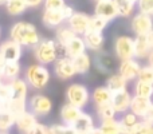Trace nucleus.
Here are the masks:
<instances>
[{
    "instance_id": "38",
    "label": "nucleus",
    "mask_w": 153,
    "mask_h": 134,
    "mask_svg": "<svg viewBox=\"0 0 153 134\" xmlns=\"http://www.w3.org/2000/svg\"><path fill=\"white\" fill-rule=\"evenodd\" d=\"M50 134H79L71 125H53L50 126Z\"/></svg>"
},
{
    "instance_id": "1",
    "label": "nucleus",
    "mask_w": 153,
    "mask_h": 134,
    "mask_svg": "<svg viewBox=\"0 0 153 134\" xmlns=\"http://www.w3.org/2000/svg\"><path fill=\"white\" fill-rule=\"evenodd\" d=\"M10 38L18 42L22 47L35 48L42 40L36 27L28 21H16L10 30Z\"/></svg>"
},
{
    "instance_id": "31",
    "label": "nucleus",
    "mask_w": 153,
    "mask_h": 134,
    "mask_svg": "<svg viewBox=\"0 0 153 134\" xmlns=\"http://www.w3.org/2000/svg\"><path fill=\"white\" fill-rule=\"evenodd\" d=\"M73 62H74L76 74H87L91 68V58L87 53H83L82 55L74 58Z\"/></svg>"
},
{
    "instance_id": "55",
    "label": "nucleus",
    "mask_w": 153,
    "mask_h": 134,
    "mask_svg": "<svg viewBox=\"0 0 153 134\" xmlns=\"http://www.w3.org/2000/svg\"><path fill=\"white\" fill-rule=\"evenodd\" d=\"M0 134H8V132H0Z\"/></svg>"
},
{
    "instance_id": "41",
    "label": "nucleus",
    "mask_w": 153,
    "mask_h": 134,
    "mask_svg": "<svg viewBox=\"0 0 153 134\" xmlns=\"http://www.w3.org/2000/svg\"><path fill=\"white\" fill-rule=\"evenodd\" d=\"M12 97H13V91H12V87H11V83L3 81L0 83V99L7 103Z\"/></svg>"
},
{
    "instance_id": "43",
    "label": "nucleus",
    "mask_w": 153,
    "mask_h": 134,
    "mask_svg": "<svg viewBox=\"0 0 153 134\" xmlns=\"http://www.w3.org/2000/svg\"><path fill=\"white\" fill-rule=\"evenodd\" d=\"M45 10H62L66 5V0H45Z\"/></svg>"
},
{
    "instance_id": "46",
    "label": "nucleus",
    "mask_w": 153,
    "mask_h": 134,
    "mask_svg": "<svg viewBox=\"0 0 153 134\" xmlns=\"http://www.w3.org/2000/svg\"><path fill=\"white\" fill-rule=\"evenodd\" d=\"M24 1L27 3V5H28L30 8H36V7H39L40 4H43L45 0H24Z\"/></svg>"
},
{
    "instance_id": "42",
    "label": "nucleus",
    "mask_w": 153,
    "mask_h": 134,
    "mask_svg": "<svg viewBox=\"0 0 153 134\" xmlns=\"http://www.w3.org/2000/svg\"><path fill=\"white\" fill-rule=\"evenodd\" d=\"M137 8H138V12L152 15L153 13V0H138Z\"/></svg>"
},
{
    "instance_id": "37",
    "label": "nucleus",
    "mask_w": 153,
    "mask_h": 134,
    "mask_svg": "<svg viewBox=\"0 0 153 134\" xmlns=\"http://www.w3.org/2000/svg\"><path fill=\"white\" fill-rule=\"evenodd\" d=\"M97 66L103 71H110L113 70V66H114V62H113V58L108 54H102L97 58Z\"/></svg>"
},
{
    "instance_id": "8",
    "label": "nucleus",
    "mask_w": 153,
    "mask_h": 134,
    "mask_svg": "<svg viewBox=\"0 0 153 134\" xmlns=\"http://www.w3.org/2000/svg\"><path fill=\"white\" fill-rule=\"evenodd\" d=\"M130 28L133 34L137 35H148L153 30V18L148 13L138 12L132 18L130 21Z\"/></svg>"
},
{
    "instance_id": "27",
    "label": "nucleus",
    "mask_w": 153,
    "mask_h": 134,
    "mask_svg": "<svg viewBox=\"0 0 153 134\" xmlns=\"http://www.w3.org/2000/svg\"><path fill=\"white\" fill-rule=\"evenodd\" d=\"M126 84H128V81L120 73L111 74V75L108 78V81H106V86L109 87V90H110L111 93L125 90L126 89Z\"/></svg>"
},
{
    "instance_id": "16",
    "label": "nucleus",
    "mask_w": 153,
    "mask_h": 134,
    "mask_svg": "<svg viewBox=\"0 0 153 134\" xmlns=\"http://www.w3.org/2000/svg\"><path fill=\"white\" fill-rule=\"evenodd\" d=\"M82 114V109L76 107V106L71 105V103H65L59 110V117H61L62 124L65 125H74V122L79 118V115Z\"/></svg>"
},
{
    "instance_id": "36",
    "label": "nucleus",
    "mask_w": 153,
    "mask_h": 134,
    "mask_svg": "<svg viewBox=\"0 0 153 134\" xmlns=\"http://www.w3.org/2000/svg\"><path fill=\"white\" fill-rule=\"evenodd\" d=\"M108 20H105V19L100 18V16H91V19H90V26H89V30H91V31H97V32H103V30L108 27Z\"/></svg>"
},
{
    "instance_id": "58",
    "label": "nucleus",
    "mask_w": 153,
    "mask_h": 134,
    "mask_svg": "<svg viewBox=\"0 0 153 134\" xmlns=\"http://www.w3.org/2000/svg\"><path fill=\"white\" fill-rule=\"evenodd\" d=\"M152 16H153V13H152Z\"/></svg>"
},
{
    "instance_id": "53",
    "label": "nucleus",
    "mask_w": 153,
    "mask_h": 134,
    "mask_svg": "<svg viewBox=\"0 0 153 134\" xmlns=\"http://www.w3.org/2000/svg\"><path fill=\"white\" fill-rule=\"evenodd\" d=\"M128 1H130V3H134V4H137V3H138V0H128Z\"/></svg>"
},
{
    "instance_id": "40",
    "label": "nucleus",
    "mask_w": 153,
    "mask_h": 134,
    "mask_svg": "<svg viewBox=\"0 0 153 134\" xmlns=\"http://www.w3.org/2000/svg\"><path fill=\"white\" fill-rule=\"evenodd\" d=\"M137 81L146 82V83L153 84V67H151L149 64H146V66H141V70H140L138 76H137Z\"/></svg>"
},
{
    "instance_id": "49",
    "label": "nucleus",
    "mask_w": 153,
    "mask_h": 134,
    "mask_svg": "<svg viewBox=\"0 0 153 134\" xmlns=\"http://www.w3.org/2000/svg\"><path fill=\"white\" fill-rule=\"evenodd\" d=\"M5 64V59L3 58V55L0 54V75H1V71H3V67H4Z\"/></svg>"
},
{
    "instance_id": "52",
    "label": "nucleus",
    "mask_w": 153,
    "mask_h": 134,
    "mask_svg": "<svg viewBox=\"0 0 153 134\" xmlns=\"http://www.w3.org/2000/svg\"><path fill=\"white\" fill-rule=\"evenodd\" d=\"M5 105H7V103H5L4 101H1V99H0V111H1V110H4V109H5Z\"/></svg>"
},
{
    "instance_id": "10",
    "label": "nucleus",
    "mask_w": 153,
    "mask_h": 134,
    "mask_svg": "<svg viewBox=\"0 0 153 134\" xmlns=\"http://www.w3.org/2000/svg\"><path fill=\"white\" fill-rule=\"evenodd\" d=\"M90 19H91V16L86 15V13L75 12L74 15L66 21V24L74 31V34L79 35V36H83V35L89 31Z\"/></svg>"
},
{
    "instance_id": "30",
    "label": "nucleus",
    "mask_w": 153,
    "mask_h": 134,
    "mask_svg": "<svg viewBox=\"0 0 153 134\" xmlns=\"http://www.w3.org/2000/svg\"><path fill=\"white\" fill-rule=\"evenodd\" d=\"M27 8H28V5L24 0H7L5 1V10H7L8 15L11 16L22 15L26 12Z\"/></svg>"
},
{
    "instance_id": "22",
    "label": "nucleus",
    "mask_w": 153,
    "mask_h": 134,
    "mask_svg": "<svg viewBox=\"0 0 153 134\" xmlns=\"http://www.w3.org/2000/svg\"><path fill=\"white\" fill-rule=\"evenodd\" d=\"M118 121L122 127V134H129L133 130V127L141 121V118L129 110V111H126V113L121 114V118H120Z\"/></svg>"
},
{
    "instance_id": "21",
    "label": "nucleus",
    "mask_w": 153,
    "mask_h": 134,
    "mask_svg": "<svg viewBox=\"0 0 153 134\" xmlns=\"http://www.w3.org/2000/svg\"><path fill=\"white\" fill-rule=\"evenodd\" d=\"M111 97H113V93L109 90L108 86H100L93 91L91 101L95 105V107H97V106H102V105H106V103H110Z\"/></svg>"
},
{
    "instance_id": "56",
    "label": "nucleus",
    "mask_w": 153,
    "mask_h": 134,
    "mask_svg": "<svg viewBox=\"0 0 153 134\" xmlns=\"http://www.w3.org/2000/svg\"><path fill=\"white\" fill-rule=\"evenodd\" d=\"M0 36H1V30H0Z\"/></svg>"
},
{
    "instance_id": "24",
    "label": "nucleus",
    "mask_w": 153,
    "mask_h": 134,
    "mask_svg": "<svg viewBox=\"0 0 153 134\" xmlns=\"http://www.w3.org/2000/svg\"><path fill=\"white\" fill-rule=\"evenodd\" d=\"M20 75V63L19 62H5L1 71V79L5 82H11L19 78Z\"/></svg>"
},
{
    "instance_id": "48",
    "label": "nucleus",
    "mask_w": 153,
    "mask_h": 134,
    "mask_svg": "<svg viewBox=\"0 0 153 134\" xmlns=\"http://www.w3.org/2000/svg\"><path fill=\"white\" fill-rule=\"evenodd\" d=\"M83 134H102V132L100 130V127H94V129H91L90 132L83 133Z\"/></svg>"
},
{
    "instance_id": "23",
    "label": "nucleus",
    "mask_w": 153,
    "mask_h": 134,
    "mask_svg": "<svg viewBox=\"0 0 153 134\" xmlns=\"http://www.w3.org/2000/svg\"><path fill=\"white\" fill-rule=\"evenodd\" d=\"M73 127H74L79 134L87 133V132H90L91 129H94V119H93V117L90 115V114L83 113V111H82V114L79 115V118L74 122Z\"/></svg>"
},
{
    "instance_id": "45",
    "label": "nucleus",
    "mask_w": 153,
    "mask_h": 134,
    "mask_svg": "<svg viewBox=\"0 0 153 134\" xmlns=\"http://www.w3.org/2000/svg\"><path fill=\"white\" fill-rule=\"evenodd\" d=\"M62 12H63L65 18H66V21H67V20H69V19L71 18V16L75 13V11L73 10V7H71V5L66 4V5H65V8H62Z\"/></svg>"
},
{
    "instance_id": "20",
    "label": "nucleus",
    "mask_w": 153,
    "mask_h": 134,
    "mask_svg": "<svg viewBox=\"0 0 153 134\" xmlns=\"http://www.w3.org/2000/svg\"><path fill=\"white\" fill-rule=\"evenodd\" d=\"M152 105H153V102H152V99H149V98H143V97L133 95L132 103H130V111L134 113L136 115H138L141 119H143L144 115H145L146 111L151 109Z\"/></svg>"
},
{
    "instance_id": "28",
    "label": "nucleus",
    "mask_w": 153,
    "mask_h": 134,
    "mask_svg": "<svg viewBox=\"0 0 153 134\" xmlns=\"http://www.w3.org/2000/svg\"><path fill=\"white\" fill-rule=\"evenodd\" d=\"M5 109L13 113L16 117H19L20 114L26 113L28 110V102L27 99H20V98H11L5 105Z\"/></svg>"
},
{
    "instance_id": "34",
    "label": "nucleus",
    "mask_w": 153,
    "mask_h": 134,
    "mask_svg": "<svg viewBox=\"0 0 153 134\" xmlns=\"http://www.w3.org/2000/svg\"><path fill=\"white\" fill-rule=\"evenodd\" d=\"M134 95L152 99L153 98V84L146 83V82L137 81L134 84Z\"/></svg>"
},
{
    "instance_id": "9",
    "label": "nucleus",
    "mask_w": 153,
    "mask_h": 134,
    "mask_svg": "<svg viewBox=\"0 0 153 134\" xmlns=\"http://www.w3.org/2000/svg\"><path fill=\"white\" fill-rule=\"evenodd\" d=\"M22 46L13 39H7L0 43V54L5 62H19L22 56Z\"/></svg>"
},
{
    "instance_id": "25",
    "label": "nucleus",
    "mask_w": 153,
    "mask_h": 134,
    "mask_svg": "<svg viewBox=\"0 0 153 134\" xmlns=\"http://www.w3.org/2000/svg\"><path fill=\"white\" fill-rule=\"evenodd\" d=\"M75 35L76 34H74V31H73L67 24H62V26H59L58 28H55V40L59 46H62V47H65Z\"/></svg>"
},
{
    "instance_id": "3",
    "label": "nucleus",
    "mask_w": 153,
    "mask_h": 134,
    "mask_svg": "<svg viewBox=\"0 0 153 134\" xmlns=\"http://www.w3.org/2000/svg\"><path fill=\"white\" fill-rule=\"evenodd\" d=\"M24 79L30 84V87L35 90H43L50 82V71L42 63L30 64L26 68Z\"/></svg>"
},
{
    "instance_id": "14",
    "label": "nucleus",
    "mask_w": 153,
    "mask_h": 134,
    "mask_svg": "<svg viewBox=\"0 0 153 134\" xmlns=\"http://www.w3.org/2000/svg\"><path fill=\"white\" fill-rule=\"evenodd\" d=\"M42 21L48 28H58L59 26L66 23L62 10H45L42 15Z\"/></svg>"
},
{
    "instance_id": "33",
    "label": "nucleus",
    "mask_w": 153,
    "mask_h": 134,
    "mask_svg": "<svg viewBox=\"0 0 153 134\" xmlns=\"http://www.w3.org/2000/svg\"><path fill=\"white\" fill-rule=\"evenodd\" d=\"M116 3L117 11H118V16L121 18H129L134 13V3H130L128 0H114Z\"/></svg>"
},
{
    "instance_id": "39",
    "label": "nucleus",
    "mask_w": 153,
    "mask_h": 134,
    "mask_svg": "<svg viewBox=\"0 0 153 134\" xmlns=\"http://www.w3.org/2000/svg\"><path fill=\"white\" fill-rule=\"evenodd\" d=\"M129 134H153V125L141 119Z\"/></svg>"
},
{
    "instance_id": "13",
    "label": "nucleus",
    "mask_w": 153,
    "mask_h": 134,
    "mask_svg": "<svg viewBox=\"0 0 153 134\" xmlns=\"http://www.w3.org/2000/svg\"><path fill=\"white\" fill-rule=\"evenodd\" d=\"M141 70V64L138 63V61L133 59H126V61H121L118 66V73L126 79L128 82L137 79L138 73Z\"/></svg>"
},
{
    "instance_id": "4",
    "label": "nucleus",
    "mask_w": 153,
    "mask_h": 134,
    "mask_svg": "<svg viewBox=\"0 0 153 134\" xmlns=\"http://www.w3.org/2000/svg\"><path fill=\"white\" fill-rule=\"evenodd\" d=\"M90 98H91V95H90L89 90L82 83H73V84H70L66 90L67 102L76 106V107H79V109H83L85 106L89 103Z\"/></svg>"
},
{
    "instance_id": "29",
    "label": "nucleus",
    "mask_w": 153,
    "mask_h": 134,
    "mask_svg": "<svg viewBox=\"0 0 153 134\" xmlns=\"http://www.w3.org/2000/svg\"><path fill=\"white\" fill-rule=\"evenodd\" d=\"M98 127H100V130L102 132V134H122L121 124H120V121L117 118L101 121Z\"/></svg>"
},
{
    "instance_id": "32",
    "label": "nucleus",
    "mask_w": 153,
    "mask_h": 134,
    "mask_svg": "<svg viewBox=\"0 0 153 134\" xmlns=\"http://www.w3.org/2000/svg\"><path fill=\"white\" fill-rule=\"evenodd\" d=\"M16 124V115L8 109L0 111V132H8Z\"/></svg>"
},
{
    "instance_id": "47",
    "label": "nucleus",
    "mask_w": 153,
    "mask_h": 134,
    "mask_svg": "<svg viewBox=\"0 0 153 134\" xmlns=\"http://www.w3.org/2000/svg\"><path fill=\"white\" fill-rule=\"evenodd\" d=\"M144 121H146V122H149V124H152L153 125V105L151 106V109H149L148 111H146V114L144 115Z\"/></svg>"
},
{
    "instance_id": "26",
    "label": "nucleus",
    "mask_w": 153,
    "mask_h": 134,
    "mask_svg": "<svg viewBox=\"0 0 153 134\" xmlns=\"http://www.w3.org/2000/svg\"><path fill=\"white\" fill-rule=\"evenodd\" d=\"M10 83H11V87H12V91H13V97H12V98H20V99H27L30 84L27 83L26 79L16 78V79H13V81H11Z\"/></svg>"
},
{
    "instance_id": "51",
    "label": "nucleus",
    "mask_w": 153,
    "mask_h": 134,
    "mask_svg": "<svg viewBox=\"0 0 153 134\" xmlns=\"http://www.w3.org/2000/svg\"><path fill=\"white\" fill-rule=\"evenodd\" d=\"M146 36H148V40H149V43H151V46H152V48H153V30L149 32L148 35H146Z\"/></svg>"
},
{
    "instance_id": "50",
    "label": "nucleus",
    "mask_w": 153,
    "mask_h": 134,
    "mask_svg": "<svg viewBox=\"0 0 153 134\" xmlns=\"http://www.w3.org/2000/svg\"><path fill=\"white\" fill-rule=\"evenodd\" d=\"M146 59H148V64H149V66L153 67V50L151 51V54L148 55V58H146Z\"/></svg>"
},
{
    "instance_id": "15",
    "label": "nucleus",
    "mask_w": 153,
    "mask_h": 134,
    "mask_svg": "<svg viewBox=\"0 0 153 134\" xmlns=\"http://www.w3.org/2000/svg\"><path fill=\"white\" fill-rule=\"evenodd\" d=\"M63 48H65V55L71 59L82 55V54L86 53V50H87L86 43H85V40H83V36H79V35H75Z\"/></svg>"
},
{
    "instance_id": "17",
    "label": "nucleus",
    "mask_w": 153,
    "mask_h": 134,
    "mask_svg": "<svg viewBox=\"0 0 153 134\" xmlns=\"http://www.w3.org/2000/svg\"><path fill=\"white\" fill-rule=\"evenodd\" d=\"M36 124H38V117L35 115L32 111L27 110L26 113H23V114H20L19 117H16L15 126L20 133L27 134Z\"/></svg>"
},
{
    "instance_id": "7",
    "label": "nucleus",
    "mask_w": 153,
    "mask_h": 134,
    "mask_svg": "<svg viewBox=\"0 0 153 134\" xmlns=\"http://www.w3.org/2000/svg\"><path fill=\"white\" fill-rule=\"evenodd\" d=\"M53 64H54V74H55V76L62 79V81H69L74 75H76L74 62L69 56H61Z\"/></svg>"
},
{
    "instance_id": "35",
    "label": "nucleus",
    "mask_w": 153,
    "mask_h": 134,
    "mask_svg": "<svg viewBox=\"0 0 153 134\" xmlns=\"http://www.w3.org/2000/svg\"><path fill=\"white\" fill-rule=\"evenodd\" d=\"M97 115H98V118H100V121H106V119L116 118L117 111L110 102V103H106V105H102V106H97Z\"/></svg>"
},
{
    "instance_id": "12",
    "label": "nucleus",
    "mask_w": 153,
    "mask_h": 134,
    "mask_svg": "<svg viewBox=\"0 0 153 134\" xmlns=\"http://www.w3.org/2000/svg\"><path fill=\"white\" fill-rule=\"evenodd\" d=\"M132 98H133V95L130 94L126 89L121 90V91L113 93V97H111V105H113V107L116 109L117 114H124V113H126V111L130 110Z\"/></svg>"
},
{
    "instance_id": "19",
    "label": "nucleus",
    "mask_w": 153,
    "mask_h": 134,
    "mask_svg": "<svg viewBox=\"0 0 153 134\" xmlns=\"http://www.w3.org/2000/svg\"><path fill=\"white\" fill-rule=\"evenodd\" d=\"M152 50L146 35H137L134 38V55L137 59H146Z\"/></svg>"
},
{
    "instance_id": "44",
    "label": "nucleus",
    "mask_w": 153,
    "mask_h": 134,
    "mask_svg": "<svg viewBox=\"0 0 153 134\" xmlns=\"http://www.w3.org/2000/svg\"><path fill=\"white\" fill-rule=\"evenodd\" d=\"M27 134H50V126H46L45 124L38 122Z\"/></svg>"
},
{
    "instance_id": "2",
    "label": "nucleus",
    "mask_w": 153,
    "mask_h": 134,
    "mask_svg": "<svg viewBox=\"0 0 153 134\" xmlns=\"http://www.w3.org/2000/svg\"><path fill=\"white\" fill-rule=\"evenodd\" d=\"M34 56L38 63H42L45 66L51 64L61 56L65 55V48L53 39H42L38 46L34 48Z\"/></svg>"
},
{
    "instance_id": "54",
    "label": "nucleus",
    "mask_w": 153,
    "mask_h": 134,
    "mask_svg": "<svg viewBox=\"0 0 153 134\" xmlns=\"http://www.w3.org/2000/svg\"><path fill=\"white\" fill-rule=\"evenodd\" d=\"M5 1H7V0H0V4H5Z\"/></svg>"
},
{
    "instance_id": "6",
    "label": "nucleus",
    "mask_w": 153,
    "mask_h": 134,
    "mask_svg": "<svg viewBox=\"0 0 153 134\" xmlns=\"http://www.w3.org/2000/svg\"><path fill=\"white\" fill-rule=\"evenodd\" d=\"M28 110L36 117H46L53 110V102L47 95L35 94L28 101Z\"/></svg>"
},
{
    "instance_id": "11",
    "label": "nucleus",
    "mask_w": 153,
    "mask_h": 134,
    "mask_svg": "<svg viewBox=\"0 0 153 134\" xmlns=\"http://www.w3.org/2000/svg\"><path fill=\"white\" fill-rule=\"evenodd\" d=\"M94 15L105 19L108 21H111L118 16L116 3L114 0H102V1H95L94 7Z\"/></svg>"
},
{
    "instance_id": "18",
    "label": "nucleus",
    "mask_w": 153,
    "mask_h": 134,
    "mask_svg": "<svg viewBox=\"0 0 153 134\" xmlns=\"http://www.w3.org/2000/svg\"><path fill=\"white\" fill-rule=\"evenodd\" d=\"M83 40L86 43L87 50H91L94 53L100 51L103 47V43H105V36H103L102 32H97V31H89L83 35Z\"/></svg>"
},
{
    "instance_id": "57",
    "label": "nucleus",
    "mask_w": 153,
    "mask_h": 134,
    "mask_svg": "<svg viewBox=\"0 0 153 134\" xmlns=\"http://www.w3.org/2000/svg\"><path fill=\"white\" fill-rule=\"evenodd\" d=\"M95 1H102V0H95Z\"/></svg>"
},
{
    "instance_id": "5",
    "label": "nucleus",
    "mask_w": 153,
    "mask_h": 134,
    "mask_svg": "<svg viewBox=\"0 0 153 134\" xmlns=\"http://www.w3.org/2000/svg\"><path fill=\"white\" fill-rule=\"evenodd\" d=\"M114 54L120 61L136 58L134 55V39L130 36H118L114 40Z\"/></svg>"
}]
</instances>
